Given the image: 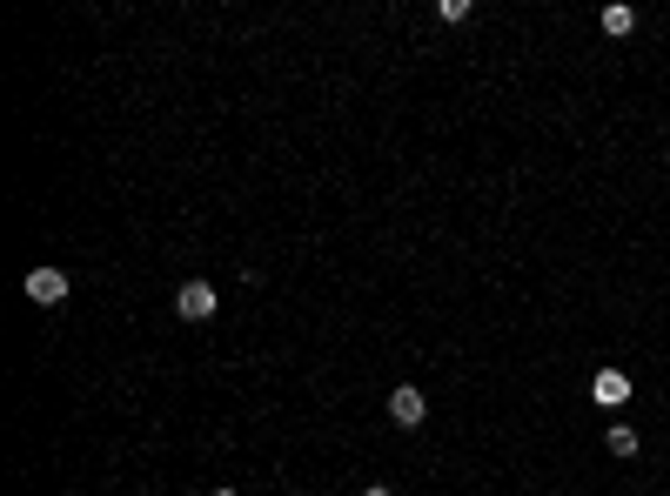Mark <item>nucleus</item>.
Returning <instances> with one entry per match:
<instances>
[{
    "label": "nucleus",
    "mask_w": 670,
    "mask_h": 496,
    "mask_svg": "<svg viewBox=\"0 0 670 496\" xmlns=\"http://www.w3.org/2000/svg\"><path fill=\"white\" fill-rule=\"evenodd\" d=\"M590 396H597L603 409L630 403V376H624V369H597V383H590Z\"/></svg>",
    "instance_id": "20e7f679"
},
{
    "label": "nucleus",
    "mask_w": 670,
    "mask_h": 496,
    "mask_svg": "<svg viewBox=\"0 0 670 496\" xmlns=\"http://www.w3.org/2000/svg\"><path fill=\"white\" fill-rule=\"evenodd\" d=\"M389 416H396L402 429H423V416H429V396L416 383H396L389 389Z\"/></svg>",
    "instance_id": "f03ea898"
},
{
    "label": "nucleus",
    "mask_w": 670,
    "mask_h": 496,
    "mask_svg": "<svg viewBox=\"0 0 670 496\" xmlns=\"http://www.w3.org/2000/svg\"><path fill=\"white\" fill-rule=\"evenodd\" d=\"M215 302H222L215 282H181V289H175V316L181 322H208V316H215Z\"/></svg>",
    "instance_id": "f257e3e1"
},
{
    "label": "nucleus",
    "mask_w": 670,
    "mask_h": 496,
    "mask_svg": "<svg viewBox=\"0 0 670 496\" xmlns=\"http://www.w3.org/2000/svg\"><path fill=\"white\" fill-rule=\"evenodd\" d=\"M603 34H617V41L637 34V7H603Z\"/></svg>",
    "instance_id": "39448f33"
},
{
    "label": "nucleus",
    "mask_w": 670,
    "mask_h": 496,
    "mask_svg": "<svg viewBox=\"0 0 670 496\" xmlns=\"http://www.w3.org/2000/svg\"><path fill=\"white\" fill-rule=\"evenodd\" d=\"M208 496H235V490H208Z\"/></svg>",
    "instance_id": "6e6552de"
},
{
    "label": "nucleus",
    "mask_w": 670,
    "mask_h": 496,
    "mask_svg": "<svg viewBox=\"0 0 670 496\" xmlns=\"http://www.w3.org/2000/svg\"><path fill=\"white\" fill-rule=\"evenodd\" d=\"M362 496H396V490H382V483H369V490H362Z\"/></svg>",
    "instance_id": "0eeeda50"
},
{
    "label": "nucleus",
    "mask_w": 670,
    "mask_h": 496,
    "mask_svg": "<svg viewBox=\"0 0 670 496\" xmlns=\"http://www.w3.org/2000/svg\"><path fill=\"white\" fill-rule=\"evenodd\" d=\"M603 443H610L617 456H637V429H630V423H610V429H603Z\"/></svg>",
    "instance_id": "423d86ee"
},
{
    "label": "nucleus",
    "mask_w": 670,
    "mask_h": 496,
    "mask_svg": "<svg viewBox=\"0 0 670 496\" xmlns=\"http://www.w3.org/2000/svg\"><path fill=\"white\" fill-rule=\"evenodd\" d=\"M21 289H27V302H41V309L47 302H67V269H27Z\"/></svg>",
    "instance_id": "7ed1b4c3"
}]
</instances>
